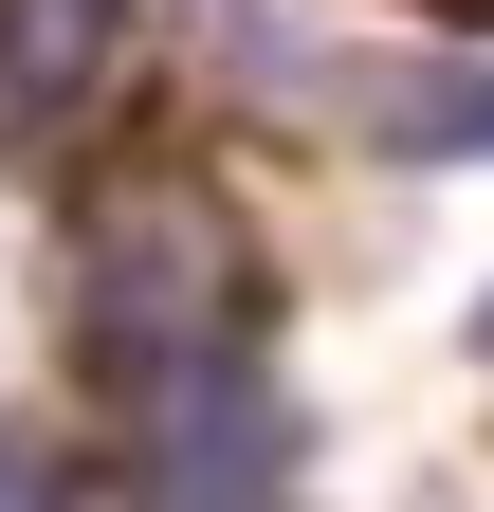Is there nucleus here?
I'll return each instance as SVG.
<instances>
[{"mask_svg": "<svg viewBox=\"0 0 494 512\" xmlns=\"http://www.w3.org/2000/svg\"><path fill=\"white\" fill-rule=\"evenodd\" d=\"M476 348H494V330H476Z\"/></svg>", "mask_w": 494, "mask_h": 512, "instance_id": "6", "label": "nucleus"}, {"mask_svg": "<svg viewBox=\"0 0 494 512\" xmlns=\"http://www.w3.org/2000/svg\"><path fill=\"white\" fill-rule=\"evenodd\" d=\"M275 476H293V403L257 366H202L165 403H129V494L147 512H275Z\"/></svg>", "mask_w": 494, "mask_h": 512, "instance_id": "2", "label": "nucleus"}, {"mask_svg": "<svg viewBox=\"0 0 494 512\" xmlns=\"http://www.w3.org/2000/svg\"><path fill=\"white\" fill-rule=\"evenodd\" d=\"M74 348L110 403H165L202 366H257V256L202 183H110L74 238Z\"/></svg>", "mask_w": 494, "mask_h": 512, "instance_id": "1", "label": "nucleus"}, {"mask_svg": "<svg viewBox=\"0 0 494 512\" xmlns=\"http://www.w3.org/2000/svg\"><path fill=\"white\" fill-rule=\"evenodd\" d=\"M0 512H74V476H55V439H0Z\"/></svg>", "mask_w": 494, "mask_h": 512, "instance_id": "5", "label": "nucleus"}, {"mask_svg": "<svg viewBox=\"0 0 494 512\" xmlns=\"http://www.w3.org/2000/svg\"><path fill=\"white\" fill-rule=\"evenodd\" d=\"M348 110L385 128L403 165H494V55H403V74H366Z\"/></svg>", "mask_w": 494, "mask_h": 512, "instance_id": "4", "label": "nucleus"}, {"mask_svg": "<svg viewBox=\"0 0 494 512\" xmlns=\"http://www.w3.org/2000/svg\"><path fill=\"white\" fill-rule=\"evenodd\" d=\"M110 55H129V0H0V147L19 128H74Z\"/></svg>", "mask_w": 494, "mask_h": 512, "instance_id": "3", "label": "nucleus"}]
</instances>
